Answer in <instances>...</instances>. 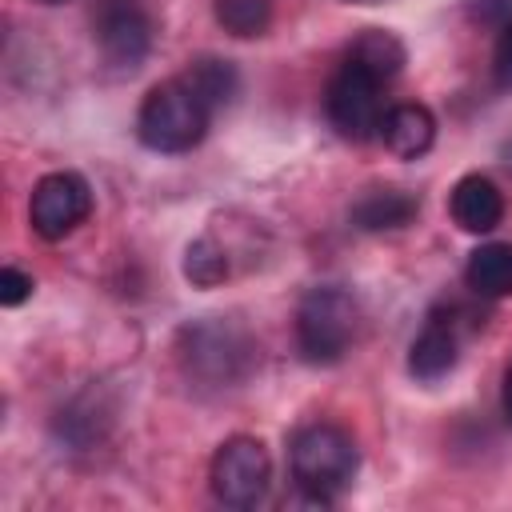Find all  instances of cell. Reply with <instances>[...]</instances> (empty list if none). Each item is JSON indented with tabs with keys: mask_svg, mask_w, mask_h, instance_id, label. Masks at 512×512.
Segmentation results:
<instances>
[{
	"mask_svg": "<svg viewBox=\"0 0 512 512\" xmlns=\"http://www.w3.org/2000/svg\"><path fill=\"white\" fill-rule=\"evenodd\" d=\"M176 364L196 388H236L256 368V344L244 324L228 316H204L176 332Z\"/></svg>",
	"mask_w": 512,
	"mask_h": 512,
	"instance_id": "1",
	"label": "cell"
},
{
	"mask_svg": "<svg viewBox=\"0 0 512 512\" xmlns=\"http://www.w3.org/2000/svg\"><path fill=\"white\" fill-rule=\"evenodd\" d=\"M288 468L308 504H332L360 468V448L340 424H304L288 444Z\"/></svg>",
	"mask_w": 512,
	"mask_h": 512,
	"instance_id": "2",
	"label": "cell"
},
{
	"mask_svg": "<svg viewBox=\"0 0 512 512\" xmlns=\"http://www.w3.org/2000/svg\"><path fill=\"white\" fill-rule=\"evenodd\" d=\"M208 124H212V108L188 88L184 76L152 84L136 112L140 144L152 152H168V156L192 152L208 136Z\"/></svg>",
	"mask_w": 512,
	"mask_h": 512,
	"instance_id": "3",
	"label": "cell"
},
{
	"mask_svg": "<svg viewBox=\"0 0 512 512\" xmlns=\"http://www.w3.org/2000/svg\"><path fill=\"white\" fill-rule=\"evenodd\" d=\"M360 332V304L340 284H316L296 304V352L300 360L328 368L340 364Z\"/></svg>",
	"mask_w": 512,
	"mask_h": 512,
	"instance_id": "4",
	"label": "cell"
},
{
	"mask_svg": "<svg viewBox=\"0 0 512 512\" xmlns=\"http://www.w3.org/2000/svg\"><path fill=\"white\" fill-rule=\"evenodd\" d=\"M384 84L380 76H372L368 68H360L356 60L344 56V64L332 72L328 80V92H324V112H328V124L352 140V144H364L372 136H380V120H384Z\"/></svg>",
	"mask_w": 512,
	"mask_h": 512,
	"instance_id": "5",
	"label": "cell"
},
{
	"mask_svg": "<svg viewBox=\"0 0 512 512\" xmlns=\"http://www.w3.org/2000/svg\"><path fill=\"white\" fill-rule=\"evenodd\" d=\"M212 496L224 508H256L272 484V456L256 436H228L208 464Z\"/></svg>",
	"mask_w": 512,
	"mask_h": 512,
	"instance_id": "6",
	"label": "cell"
},
{
	"mask_svg": "<svg viewBox=\"0 0 512 512\" xmlns=\"http://www.w3.org/2000/svg\"><path fill=\"white\" fill-rule=\"evenodd\" d=\"M92 216V188L80 172H48L32 184L28 224L40 240H64Z\"/></svg>",
	"mask_w": 512,
	"mask_h": 512,
	"instance_id": "7",
	"label": "cell"
},
{
	"mask_svg": "<svg viewBox=\"0 0 512 512\" xmlns=\"http://www.w3.org/2000/svg\"><path fill=\"white\" fill-rule=\"evenodd\" d=\"M96 40H100L104 64L132 72L152 52V16L136 0H104L96 16Z\"/></svg>",
	"mask_w": 512,
	"mask_h": 512,
	"instance_id": "8",
	"label": "cell"
},
{
	"mask_svg": "<svg viewBox=\"0 0 512 512\" xmlns=\"http://www.w3.org/2000/svg\"><path fill=\"white\" fill-rule=\"evenodd\" d=\"M460 360V324L452 320V312H428L424 328L416 332L412 348H408V372L424 384H436L440 376H448Z\"/></svg>",
	"mask_w": 512,
	"mask_h": 512,
	"instance_id": "9",
	"label": "cell"
},
{
	"mask_svg": "<svg viewBox=\"0 0 512 512\" xmlns=\"http://www.w3.org/2000/svg\"><path fill=\"white\" fill-rule=\"evenodd\" d=\"M448 212H452L456 228H464L472 236H484V232H492L504 220V196H500V188L488 176L468 172V176H460L452 184Z\"/></svg>",
	"mask_w": 512,
	"mask_h": 512,
	"instance_id": "10",
	"label": "cell"
},
{
	"mask_svg": "<svg viewBox=\"0 0 512 512\" xmlns=\"http://www.w3.org/2000/svg\"><path fill=\"white\" fill-rule=\"evenodd\" d=\"M380 140H384V148L396 160H420L436 144V116H432V108H424L416 100L392 104L384 112V120H380Z\"/></svg>",
	"mask_w": 512,
	"mask_h": 512,
	"instance_id": "11",
	"label": "cell"
},
{
	"mask_svg": "<svg viewBox=\"0 0 512 512\" xmlns=\"http://www.w3.org/2000/svg\"><path fill=\"white\" fill-rule=\"evenodd\" d=\"M420 212V200L404 188H368L356 204H352V224L360 232H392V228H404L412 224Z\"/></svg>",
	"mask_w": 512,
	"mask_h": 512,
	"instance_id": "12",
	"label": "cell"
},
{
	"mask_svg": "<svg viewBox=\"0 0 512 512\" xmlns=\"http://www.w3.org/2000/svg\"><path fill=\"white\" fill-rule=\"evenodd\" d=\"M464 284L484 296V300H500L512 296V244L508 240H488L480 244L468 264H464Z\"/></svg>",
	"mask_w": 512,
	"mask_h": 512,
	"instance_id": "13",
	"label": "cell"
},
{
	"mask_svg": "<svg viewBox=\"0 0 512 512\" xmlns=\"http://www.w3.org/2000/svg\"><path fill=\"white\" fill-rule=\"evenodd\" d=\"M180 76H184L188 88L212 108V116H216L220 108H228V104L236 100V92H240V72H236V64H232V60H220V56H200V60H192Z\"/></svg>",
	"mask_w": 512,
	"mask_h": 512,
	"instance_id": "14",
	"label": "cell"
},
{
	"mask_svg": "<svg viewBox=\"0 0 512 512\" xmlns=\"http://www.w3.org/2000/svg\"><path fill=\"white\" fill-rule=\"evenodd\" d=\"M348 60H356L360 68H368V72L380 76V80H392V76L404 72L408 48H404V40H400L396 32H388V28H364V32L352 40Z\"/></svg>",
	"mask_w": 512,
	"mask_h": 512,
	"instance_id": "15",
	"label": "cell"
},
{
	"mask_svg": "<svg viewBox=\"0 0 512 512\" xmlns=\"http://www.w3.org/2000/svg\"><path fill=\"white\" fill-rule=\"evenodd\" d=\"M212 12H216V24L240 40L264 36L272 24V0H216Z\"/></svg>",
	"mask_w": 512,
	"mask_h": 512,
	"instance_id": "16",
	"label": "cell"
},
{
	"mask_svg": "<svg viewBox=\"0 0 512 512\" xmlns=\"http://www.w3.org/2000/svg\"><path fill=\"white\" fill-rule=\"evenodd\" d=\"M228 272H232L228 268V252L212 236H200V240L188 244V252H184V276L196 288H216V284L228 280Z\"/></svg>",
	"mask_w": 512,
	"mask_h": 512,
	"instance_id": "17",
	"label": "cell"
},
{
	"mask_svg": "<svg viewBox=\"0 0 512 512\" xmlns=\"http://www.w3.org/2000/svg\"><path fill=\"white\" fill-rule=\"evenodd\" d=\"M32 288H36V280H32L24 268H16V264H4V268H0V304H4V308L24 304V300L32 296Z\"/></svg>",
	"mask_w": 512,
	"mask_h": 512,
	"instance_id": "18",
	"label": "cell"
},
{
	"mask_svg": "<svg viewBox=\"0 0 512 512\" xmlns=\"http://www.w3.org/2000/svg\"><path fill=\"white\" fill-rule=\"evenodd\" d=\"M492 80L496 88H512V20L500 24L496 48H492Z\"/></svg>",
	"mask_w": 512,
	"mask_h": 512,
	"instance_id": "19",
	"label": "cell"
},
{
	"mask_svg": "<svg viewBox=\"0 0 512 512\" xmlns=\"http://www.w3.org/2000/svg\"><path fill=\"white\" fill-rule=\"evenodd\" d=\"M480 16H488V20L500 28L504 20H512V0H484V4H480Z\"/></svg>",
	"mask_w": 512,
	"mask_h": 512,
	"instance_id": "20",
	"label": "cell"
},
{
	"mask_svg": "<svg viewBox=\"0 0 512 512\" xmlns=\"http://www.w3.org/2000/svg\"><path fill=\"white\" fill-rule=\"evenodd\" d=\"M500 400H504V416L512 420V364H508V372H504V392H500Z\"/></svg>",
	"mask_w": 512,
	"mask_h": 512,
	"instance_id": "21",
	"label": "cell"
},
{
	"mask_svg": "<svg viewBox=\"0 0 512 512\" xmlns=\"http://www.w3.org/2000/svg\"><path fill=\"white\" fill-rule=\"evenodd\" d=\"M36 4H68V0H36Z\"/></svg>",
	"mask_w": 512,
	"mask_h": 512,
	"instance_id": "22",
	"label": "cell"
},
{
	"mask_svg": "<svg viewBox=\"0 0 512 512\" xmlns=\"http://www.w3.org/2000/svg\"><path fill=\"white\" fill-rule=\"evenodd\" d=\"M352 4H372V0H352Z\"/></svg>",
	"mask_w": 512,
	"mask_h": 512,
	"instance_id": "23",
	"label": "cell"
}]
</instances>
